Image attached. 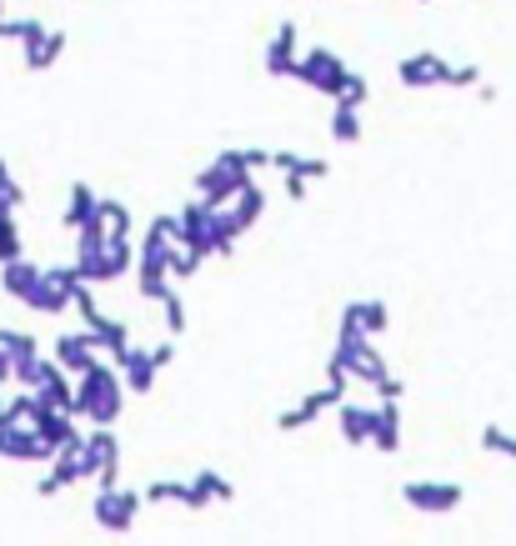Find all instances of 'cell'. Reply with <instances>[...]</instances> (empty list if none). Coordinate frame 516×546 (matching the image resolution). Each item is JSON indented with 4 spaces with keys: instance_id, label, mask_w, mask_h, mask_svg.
<instances>
[{
    "instance_id": "obj_1",
    "label": "cell",
    "mask_w": 516,
    "mask_h": 546,
    "mask_svg": "<svg viewBox=\"0 0 516 546\" xmlns=\"http://www.w3.org/2000/svg\"><path fill=\"white\" fill-rule=\"evenodd\" d=\"M126 411V376L116 361H96L76 381V421H91V431H111Z\"/></svg>"
},
{
    "instance_id": "obj_2",
    "label": "cell",
    "mask_w": 516,
    "mask_h": 546,
    "mask_svg": "<svg viewBox=\"0 0 516 546\" xmlns=\"http://www.w3.org/2000/svg\"><path fill=\"white\" fill-rule=\"evenodd\" d=\"M246 186H251V161H246V151H221L211 166L196 171V196H201L206 206H216V211H226Z\"/></svg>"
},
{
    "instance_id": "obj_3",
    "label": "cell",
    "mask_w": 516,
    "mask_h": 546,
    "mask_svg": "<svg viewBox=\"0 0 516 546\" xmlns=\"http://www.w3.org/2000/svg\"><path fill=\"white\" fill-rule=\"evenodd\" d=\"M81 476L96 481V491L121 486V436L116 431H86L81 441Z\"/></svg>"
},
{
    "instance_id": "obj_4",
    "label": "cell",
    "mask_w": 516,
    "mask_h": 546,
    "mask_svg": "<svg viewBox=\"0 0 516 546\" xmlns=\"http://www.w3.org/2000/svg\"><path fill=\"white\" fill-rule=\"evenodd\" d=\"M331 366H346L351 371V381H361V386H381V381H391V366H386V356L366 341V336H336V346H331Z\"/></svg>"
},
{
    "instance_id": "obj_5",
    "label": "cell",
    "mask_w": 516,
    "mask_h": 546,
    "mask_svg": "<svg viewBox=\"0 0 516 546\" xmlns=\"http://www.w3.org/2000/svg\"><path fill=\"white\" fill-rule=\"evenodd\" d=\"M346 76H351V66H346L331 46H311V51L301 56V66H296V81H301V86H311L316 96H326L331 106H336V96H341Z\"/></svg>"
},
{
    "instance_id": "obj_6",
    "label": "cell",
    "mask_w": 516,
    "mask_h": 546,
    "mask_svg": "<svg viewBox=\"0 0 516 546\" xmlns=\"http://www.w3.org/2000/svg\"><path fill=\"white\" fill-rule=\"evenodd\" d=\"M141 506H146V491H136V486L96 491V501H91V521H96L101 531H111V536H126V531L136 526Z\"/></svg>"
},
{
    "instance_id": "obj_7",
    "label": "cell",
    "mask_w": 516,
    "mask_h": 546,
    "mask_svg": "<svg viewBox=\"0 0 516 546\" xmlns=\"http://www.w3.org/2000/svg\"><path fill=\"white\" fill-rule=\"evenodd\" d=\"M86 281H81V271H76V261L71 266H51V271H41V286L31 291V311L36 316H61L66 306H76V291H81Z\"/></svg>"
},
{
    "instance_id": "obj_8",
    "label": "cell",
    "mask_w": 516,
    "mask_h": 546,
    "mask_svg": "<svg viewBox=\"0 0 516 546\" xmlns=\"http://www.w3.org/2000/svg\"><path fill=\"white\" fill-rule=\"evenodd\" d=\"M401 501L411 511H426V516H446L466 501L461 481H401Z\"/></svg>"
},
{
    "instance_id": "obj_9",
    "label": "cell",
    "mask_w": 516,
    "mask_h": 546,
    "mask_svg": "<svg viewBox=\"0 0 516 546\" xmlns=\"http://www.w3.org/2000/svg\"><path fill=\"white\" fill-rule=\"evenodd\" d=\"M266 76H276V81H296V66H301V31H296V21H281L276 26V36L266 41Z\"/></svg>"
},
{
    "instance_id": "obj_10",
    "label": "cell",
    "mask_w": 516,
    "mask_h": 546,
    "mask_svg": "<svg viewBox=\"0 0 516 546\" xmlns=\"http://www.w3.org/2000/svg\"><path fill=\"white\" fill-rule=\"evenodd\" d=\"M341 406H346V396H341L336 386H321V391L301 396L296 406H286V411L276 416V431H306L316 416H326V411H341Z\"/></svg>"
},
{
    "instance_id": "obj_11",
    "label": "cell",
    "mask_w": 516,
    "mask_h": 546,
    "mask_svg": "<svg viewBox=\"0 0 516 546\" xmlns=\"http://www.w3.org/2000/svg\"><path fill=\"white\" fill-rule=\"evenodd\" d=\"M396 81L406 91H426V86H451V66L436 56V51H416L396 66Z\"/></svg>"
},
{
    "instance_id": "obj_12",
    "label": "cell",
    "mask_w": 516,
    "mask_h": 546,
    "mask_svg": "<svg viewBox=\"0 0 516 546\" xmlns=\"http://www.w3.org/2000/svg\"><path fill=\"white\" fill-rule=\"evenodd\" d=\"M96 361H101V351H96V341H91V331H86V326H81V331H61V336H56V366H61L66 376H76V381H81Z\"/></svg>"
},
{
    "instance_id": "obj_13",
    "label": "cell",
    "mask_w": 516,
    "mask_h": 546,
    "mask_svg": "<svg viewBox=\"0 0 516 546\" xmlns=\"http://www.w3.org/2000/svg\"><path fill=\"white\" fill-rule=\"evenodd\" d=\"M0 461H56L36 426H0Z\"/></svg>"
},
{
    "instance_id": "obj_14",
    "label": "cell",
    "mask_w": 516,
    "mask_h": 546,
    "mask_svg": "<svg viewBox=\"0 0 516 546\" xmlns=\"http://www.w3.org/2000/svg\"><path fill=\"white\" fill-rule=\"evenodd\" d=\"M241 236H246V231H241V221H236L231 206H226V211H211L206 236H201V256H231Z\"/></svg>"
},
{
    "instance_id": "obj_15",
    "label": "cell",
    "mask_w": 516,
    "mask_h": 546,
    "mask_svg": "<svg viewBox=\"0 0 516 546\" xmlns=\"http://www.w3.org/2000/svg\"><path fill=\"white\" fill-rule=\"evenodd\" d=\"M371 446L381 456L401 451V401H376L371 406Z\"/></svg>"
},
{
    "instance_id": "obj_16",
    "label": "cell",
    "mask_w": 516,
    "mask_h": 546,
    "mask_svg": "<svg viewBox=\"0 0 516 546\" xmlns=\"http://www.w3.org/2000/svg\"><path fill=\"white\" fill-rule=\"evenodd\" d=\"M116 366H121V376H126V391H131V396H151V386H156L161 366H156V356H151L146 346H131Z\"/></svg>"
},
{
    "instance_id": "obj_17",
    "label": "cell",
    "mask_w": 516,
    "mask_h": 546,
    "mask_svg": "<svg viewBox=\"0 0 516 546\" xmlns=\"http://www.w3.org/2000/svg\"><path fill=\"white\" fill-rule=\"evenodd\" d=\"M81 441H86V436H81ZM81 441H76L71 451H61V456L51 461V471H46V476L36 481V496H61L66 486L86 481V476H81Z\"/></svg>"
},
{
    "instance_id": "obj_18",
    "label": "cell",
    "mask_w": 516,
    "mask_h": 546,
    "mask_svg": "<svg viewBox=\"0 0 516 546\" xmlns=\"http://www.w3.org/2000/svg\"><path fill=\"white\" fill-rule=\"evenodd\" d=\"M86 331H91L96 351H106L111 361H121V356H126L131 346H136V341H131V326H126V321H116V316H106V311H101V316H96V321H91Z\"/></svg>"
},
{
    "instance_id": "obj_19",
    "label": "cell",
    "mask_w": 516,
    "mask_h": 546,
    "mask_svg": "<svg viewBox=\"0 0 516 546\" xmlns=\"http://www.w3.org/2000/svg\"><path fill=\"white\" fill-rule=\"evenodd\" d=\"M41 271H46V266H36V261H11V266H0V291L16 296V301H31V291L41 286Z\"/></svg>"
},
{
    "instance_id": "obj_20",
    "label": "cell",
    "mask_w": 516,
    "mask_h": 546,
    "mask_svg": "<svg viewBox=\"0 0 516 546\" xmlns=\"http://www.w3.org/2000/svg\"><path fill=\"white\" fill-rule=\"evenodd\" d=\"M96 216H101V196H96L86 181H76V186H71V201H66V226L81 236L86 226H96Z\"/></svg>"
},
{
    "instance_id": "obj_21",
    "label": "cell",
    "mask_w": 516,
    "mask_h": 546,
    "mask_svg": "<svg viewBox=\"0 0 516 546\" xmlns=\"http://www.w3.org/2000/svg\"><path fill=\"white\" fill-rule=\"evenodd\" d=\"M231 496H236V486L221 471H196L191 476V506L186 511H206L211 501H231Z\"/></svg>"
},
{
    "instance_id": "obj_22",
    "label": "cell",
    "mask_w": 516,
    "mask_h": 546,
    "mask_svg": "<svg viewBox=\"0 0 516 546\" xmlns=\"http://www.w3.org/2000/svg\"><path fill=\"white\" fill-rule=\"evenodd\" d=\"M336 426H341V441H346V446H371V406L346 401V406L336 411Z\"/></svg>"
},
{
    "instance_id": "obj_23",
    "label": "cell",
    "mask_w": 516,
    "mask_h": 546,
    "mask_svg": "<svg viewBox=\"0 0 516 546\" xmlns=\"http://www.w3.org/2000/svg\"><path fill=\"white\" fill-rule=\"evenodd\" d=\"M66 56V31H46L26 46V71H51Z\"/></svg>"
},
{
    "instance_id": "obj_24",
    "label": "cell",
    "mask_w": 516,
    "mask_h": 546,
    "mask_svg": "<svg viewBox=\"0 0 516 546\" xmlns=\"http://www.w3.org/2000/svg\"><path fill=\"white\" fill-rule=\"evenodd\" d=\"M346 311L356 316V326H361V336H366V341H376V336L391 326V306H386L381 296H371V301H351Z\"/></svg>"
},
{
    "instance_id": "obj_25",
    "label": "cell",
    "mask_w": 516,
    "mask_h": 546,
    "mask_svg": "<svg viewBox=\"0 0 516 546\" xmlns=\"http://www.w3.org/2000/svg\"><path fill=\"white\" fill-rule=\"evenodd\" d=\"M361 111H351V106H331V141H341V146H356L361 141Z\"/></svg>"
},
{
    "instance_id": "obj_26",
    "label": "cell",
    "mask_w": 516,
    "mask_h": 546,
    "mask_svg": "<svg viewBox=\"0 0 516 546\" xmlns=\"http://www.w3.org/2000/svg\"><path fill=\"white\" fill-rule=\"evenodd\" d=\"M231 211H236V221H241V231H251V226L261 221V211H266V191H261V186L251 181V186H246V191L236 196V206H231Z\"/></svg>"
},
{
    "instance_id": "obj_27",
    "label": "cell",
    "mask_w": 516,
    "mask_h": 546,
    "mask_svg": "<svg viewBox=\"0 0 516 546\" xmlns=\"http://www.w3.org/2000/svg\"><path fill=\"white\" fill-rule=\"evenodd\" d=\"M11 261H26V241H21L16 216H0V266H11Z\"/></svg>"
},
{
    "instance_id": "obj_28",
    "label": "cell",
    "mask_w": 516,
    "mask_h": 546,
    "mask_svg": "<svg viewBox=\"0 0 516 546\" xmlns=\"http://www.w3.org/2000/svg\"><path fill=\"white\" fill-rule=\"evenodd\" d=\"M101 221L111 236H131V206L116 201V196H101Z\"/></svg>"
},
{
    "instance_id": "obj_29",
    "label": "cell",
    "mask_w": 516,
    "mask_h": 546,
    "mask_svg": "<svg viewBox=\"0 0 516 546\" xmlns=\"http://www.w3.org/2000/svg\"><path fill=\"white\" fill-rule=\"evenodd\" d=\"M36 36H46V21H36V16H11L6 31H0V41H21V46H31Z\"/></svg>"
},
{
    "instance_id": "obj_30",
    "label": "cell",
    "mask_w": 516,
    "mask_h": 546,
    "mask_svg": "<svg viewBox=\"0 0 516 546\" xmlns=\"http://www.w3.org/2000/svg\"><path fill=\"white\" fill-rule=\"evenodd\" d=\"M371 101V81L361 76V71H351L346 76V86H341V96H336V106H351V111H361Z\"/></svg>"
},
{
    "instance_id": "obj_31",
    "label": "cell",
    "mask_w": 516,
    "mask_h": 546,
    "mask_svg": "<svg viewBox=\"0 0 516 546\" xmlns=\"http://www.w3.org/2000/svg\"><path fill=\"white\" fill-rule=\"evenodd\" d=\"M146 501H176V506H191V481H151V486H146Z\"/></svg>"
},
{
    "instance_id": "obj_32",
    "label": "cell",
    "mask_w": 516,
    "mask_h": 546,
    "mask_svg": "<svg viewBox=\"0 0 516 546\" xmlns=\"http://www.w3.org/2000/svg\"><path fill=\"white\" fill-rule=\"evenodd\" d=\"M481 451L516 461V436H511V431H501V426H481Z\"/></svg>"
},
{
    "instance_id": "obj_33",
    "label": "cell",
    "mask_w": 516,
    "mask_h": 546,
    "mask_svg": "<svg viewBox=\"0 0 516 546\" xmlns=\"http://www.w3.org/2000/svg\"><path fill=\"white\" fill-rule=\"evenodd\" d=\"M136 291H141L146 301H166L176 286H171V276H156V271H136Z\"/></svg>"
},
{
    "instance_id": "obj_34",
    "label": "cell",
    "mask_w": 516,
    "mask_h": 546,
    "mask_svg": "<svg viewBox=\"0 0 516 546\" xmlns=\"http://www.w3.org/2000/svg\"><path fill=\"white\" fill-rule=\"evenodd\" d=\"M161 316H166V331H171V341L186 331V301H181V291H171L166 301H161Z\"/></svg>"
},
{
    "instance_id": "obj_35",
    "label": "cell",
    "mask_w": 516,
    "mask_h": 546,
    "mask_svg": "<svg viewBox=\"0 0 516 546\" xmlns=\"http://www.w3.org/2000/svg\"><path fill=\"white\" fill-rule=\"evenodd\" d=\"M196 271H201V256L186 251V246H176V256H171V281H191Z\"/></svg>"
},
{
    "instance_id": "obj_36",
    "label": "cell",
    "mask_w": 516,
    "mask_h": 546,
    "mask_svg": "<svg viewBox=\"0 0 516 546\" xmlns=\"http://www.w3.org/2000/svg\"><path fill=\"white\" fill-rule=\"evenodd\" d=\"M21 201H26V191H21V181L11 176V181H0V216H16L21 211Z\"/></svg>"
},
{
    "instance_id": "obj_37",
    "label": "cell",
    "mask_w": 516,
    "mask_h": 546,
    "mask_svg": "<svg viewBox=\"0 0 516 546\" xmlns=\"http://www.w3.org/2000/svg\"><path fill=\"white\" fill-rule=\"evenodd\" d=\"M76 311H81V321H86V326L101 316V306H96V286H81V291H76Z\"/></svg>"
},
{
    "instance_id": "obj_38",
    "label": "cell",
    "mask_w": 516,
    "mask_h": 546,
    "mask_svg": "<svg viewBox=\"0 0 516 546\" xmlns=\"http://www.w3.org/2000/svg\"><path fill=\"white\" fill-rule=\"evenodd\" d=\"M466 86H481V66H451V91H466Z\"/></svg>"
},
{
    "instance_id": "obj_39",
    "label": "cell",
    "mask_w": 516,
    "mask_h": 546,
    "mask_svg": "<svg viewBox=\"0 0 516 546\" xmlns=\"http://www.w3.org/2000/svg\"><path fill=\"white\" fill-rule=\"evenodd\" d=\"M401 396H406V386H401V381H396V376H391V381H381V386H376V401H401Z\"/></svg>"
},
{
    "instance_id": "obj_40",
    "label": "cell",
    "mask_w": 516,
    "mask_h": 546,
    "mask_svg": "<svg viewBox=\"0 0 516 546\" xmlns=\"http://www.w3.org/2000/svg\"><path fill=\"white\" fill-rule=\"evenodd\" d=\"M151 356H156V366L166 371V366L176 361V341H161V346H151Z\"/></svg>"
},
{
    "instance_id": "obj_41",
    "label": "cell",
    "mask_w": 516,
    "mask_h": 546,
    "mask_svg": "<svg viewBox=\"0 0 516 546\" xmlns=\"http://www.w3.org/2000/svg\"><path fill=\"white\" fill-rule=\"evenodd\" d=\"M286 196H291V201H306V181H296V176H286Z\"/></svg>"
},
{
    "instance_id": "obj_42",
    "label": "cell",
    "mask_w": 516,
    "mask_h": 546,
    "mask_svg": "<svg viewBox=\"0 0 516 546\" xmlns=\"http://www.w3.org/2000/svg\"><path fill=\"white\" fill-rule=\"evenodd\" d=\"M0 181H11V166H6V156H0Z\"/></svg>"
},
{
    "instance_id": "obj_43",
    "label": "cell",
    "mask_w": 516,
    "mask_h": 546,
    "mask_svg": "<svg viewBox=\"0 0 516 546\" xmlns=\"http://www.w3.org/2000/svg\"><path fill=\"white\" fill-rule=\"evenodd\" d=\"M6 21H11V16H6V0H0V31H6Z\"/></svg>"
},
{
    "instance_id": "obj_44",
    "label": "cell",
    "mask_w": 516,
    "mask_h": 546,
    "mask_svg": "<svg viewBox=\"0 0 516 546\" xmlns=\"http://www.w3.org/2000/svg\"><path fill=\"white\" fill-rule=\"evenodd\" d=\"M421 6H431V0H421Z\"/></svg>"
}]
</instances>
